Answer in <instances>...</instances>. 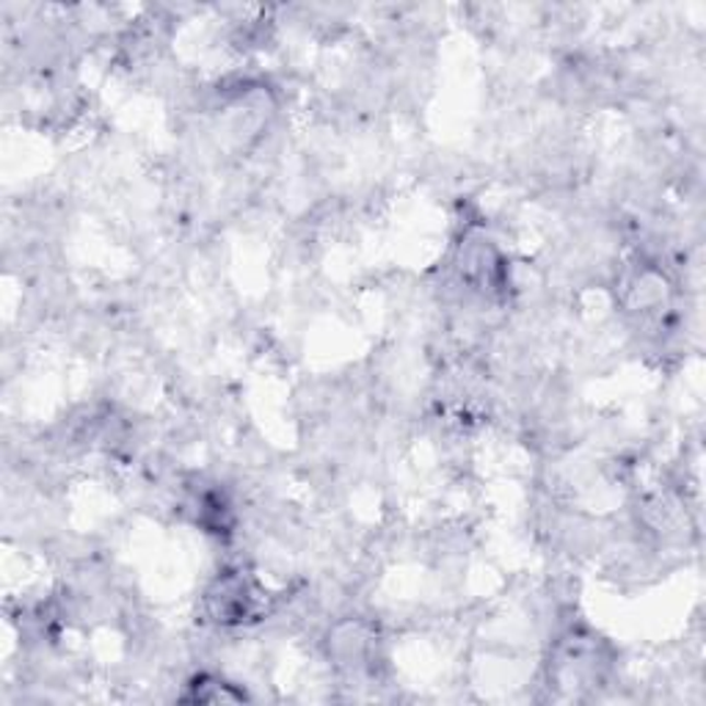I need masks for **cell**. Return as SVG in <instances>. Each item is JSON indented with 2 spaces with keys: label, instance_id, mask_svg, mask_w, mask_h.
Returning <instances> with one entry per match:
<instances>
[{
  "label": "cell",
  "instance_id": "6da1fadb",
  "mask_svg": "<svg viewBox=\"0 0 706 706\" xmlns=\"http://www.w3.org/2000/svg\"><path fill=\"white\" fill-rule=\"evenodd\" d=\"M254 599L248 597V586L241 580V577H224L219 580L216 591L210 593V607H213V615L224 624L230 621H243V615H248Z\"/></svg>",
  "mask_w": 706,
  "mask_h": 706
}]
</instances>
